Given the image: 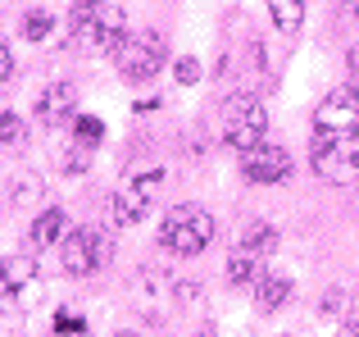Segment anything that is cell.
Here are the masks:
<instances>
[{"label": "cell", "mask_w": 359, "mask_h": 337, "mask_svg": "<svg viewBox=\"0 0 359 337\" xmlns=\"http://www.w3.org/2000/svg\"><path fill=\"white\" fill-rule=\"evenodd\" d=\"M164 60H168V46H164V32H155V27H137V32H128L123 46L114 51V64H118V73L128 82L155 78V73L164 69Z\"/></svg>", "instance_id": "3"}, {"label": "cell", "mask_w": 359, "mask_h": 337, "mask_svg": "<svg viewBox=\"0 0 359 337\" xmlns=\"http://www.w3.org/2000/svg\"><path fill=\"white\" fill-rule=\"evenodd\" d=\"M291 301V278L287 274H273V269H264L259 283H255V305H259L264 315L282 310V305Z\"/></svg>", "instance_id": "12"}, {"label": "cell", "mask_w": 359, "mask_h": 337, "mask_svg": "<svg viewBox=\"0 0 359 337\" xmlns=\"http://www.w3.org/2000/svg\"><path fill=\"white\" fill-rule=\"evenodd\" d=\"M259 274H264V256H255V251H245V246H237L228 256V278L237 287H245V283L255 287V283H259Z\"/></svg>", "instance_id": "14"}, {"label": "cell", "mask_w": 359, "mask_h": 337, "mask_svg": "<svg viewBox=\"0 0 359 337\" xmlns=\"http://www.w3.org/2000/svg\"><path fill=\"white\" fill-rule=\"evenodd\" d=\"M341 337H359V324H346V329H341Z\"/></svg>", "instance_id": "25"}, {"label": "cell", "mask_w": 359, "mask_h": 337, "mask_svg": "<svg viewBox=\"0 0 359 337\" xmlns=\"http://www.w3.org/2000/svg\"><path fill=\"white\" fill-rule=\"evenodd\" d=\"M173 78L182 82V87H196V82H201V60H196V55H182V60L173 64Z\"/></svg>", "instance_id": "21"}, {"label": "cell", "mask_w": 359, "mask_h": 337, "mask_svg": "<svg viewBox=\"0 0 359 337\" xmlns=\"http://www.w3.org/2000/svg\"><path fill=\"white\" fill-rule=\"evenodd\" d=\"M9 73H14V55H9V46L0 41V82H5Z\"/></svg>", "instance_id": "24"}, {"label": "cell", "mask_w": 359, "mask_h": 337, "mask_svg": "<svg viewBox=\"0 0 359 337\" xmlns=\"http://www.w3.org/2000/svg\"><path fill=\"white\" fill-rule=\"evenodd\" d=\"M100 5L105 0H78L73 5V14H69V41L73 46H91V37H96V14H100Z\"/></svg>", "instance_id": "13"}, {"label": "cell", "mask_w": 359, "mask_h": 337, "mask_svg": "<svg viewBox=\"0 0 359 337\" xmlns=\"http://www.w3.org/2000/svg\"><path fill=\"white\" fill-rule=\"evenodd\" d=\"M201 337H210V333H201Z\"/></svg>", "instance_id": "27"}, {"label": "cell", "mask_w": 359, "mask_h": 337, "mask_svg": "<svg viewBox=\"0 0 359 337\" xmlns=\"http://www.w3.org/2000/svg\"><path fill=\"white\" fill-rule=\"evenodd\" d=\"M60 256H64V269H69L73 278H87V274H96V269L109 260V242L100 237L96 228H69L64 232Z\"/></svg>", "instance_id": "7"}, {"label": "cell", "mask_w": 359, "mask_h": 337, "mask_svg": "<svg viewBox=\"0 0 359 337\" xmlns=\"http://www.w3.org/2000/svg\"><path fill=\"white\" fill-rule=\"evenodd\" d=\"M264 133H269V114H264V105L250 96V91H241L237 100H228V146L232 151H255V146L264 142Z\"/></svg>", "instance_id": "6"}, {"label": "cell", "mask_w": 359, "mask_h": 337, "mask_svg": "<svg viewBox=\"0 0 359 337\" xmlns=\"http://www.w3.org/2000/svg\"><path fill=\"white\" fill-rule=\"evenodd\" d=\"M309 164L323 183L332 187H346L359 178V133H346V137H318L309 142Z\"/></svg>", "instance_id": "2"}, {"label": "cell", "mask_w": 359, "mask_h": 337, "mask_svg": "<svg viewBox=\"0 0 359 337\" xmlns=\"http://www.w3.org/2000/svg\"><path fill=\"white\" fill-rule=\"evenodd\" d=\"M23 133H27V128H23V119H18V114H0V146H18V142H23Z\"/></svg>", "instance_id": "20"}, {"label": "cell", "mask_w": 359, "mask_h": 337, "mask_svg": "<svg viewBox=\"0 0 359 337\" xmlns=\"http://www.w3.org/2000/svg\"><path fill=\"white\" fill-rule=\"evenodd\" d=\"M73 133H78V146H100V137H105V124H100V119H91V114H82L78 124H73Z\"/></svg>", "instance_id": "19"}, {"label": "cell", "mask_w": 359, "mask_h": 337, "mask_svg": "<svg viewBox=\"0 0 359 337\" xmlns=\"http://www.w3.org/2000/svg\"><path fill=\"white\" fill-rule=\"evenodd\" d=\"M314 133L318 137H346V133H359V87H337L323 96L314 114Z\"/></svg>", "instance_id": "8"}, {"label": "cell", "mask_w": 359, "mask_h": 337, "mask_svg": "<svg viewBox=\"0 0 359 337\" xmlns=\"http://www.w3.org/2000/svg\"><path fill=\"white\" fill-rule=\"evenodd\" d=\"M214 232H219V223H214L210 210H201V205H173L164 214V223H159V246L191 260L214 242Z\"/></svg>", "instance_id": "1"}, {"label": "cell", "mask_w": 359, "mask_h": 337, "mask_svg": "<svg viewBox=\"0 0 359 337\" xmlns=\"http://www.w3.org/2000/svg\"><path fill=\"white\" fill-rule=\"evenodd\" d=\"M159 187H164V173H159V168H141V173H132L128 183L114 192V201H109V223L132 228V223L150 210V201L159 196Z\"/></svg>", "instance_id": "4"}, {"label": "cell", "mask_w": 359, "mask_h": 337, "mask_svg": "<svg viewBox=\"0 0 359 337\" xmlns=\"http://www.w3.org/2000/svg\"><path fill=\"white\" fill-rule=\"evenodd\" d=\"M123 37H128V14H123V5H100L96 14V37H91V46L96 51H109L114 55L123 46Z\"/></svg>", "instance_id": "11"}, {"label": "cell", "mask_w": 359, "mask_h": 337, "mask_svg": "<svg viewBox=\"0 0 359 337\" xmlns=\"http://www.w3.org/2000/svg\"><path fill=\"white\" fill-rule=\"evenodd\" d=\"M269 18L282 37L300 32V23H305V0H269Z\"/></svg>", "instance_id": "15"}, {"label": "cell", "mask_w": 359, "mask_h": 337, "mask_svg": "<svg viewBox=\"0 0 359 337\" xmlns=\"http://www.w3.org/2000/svg\"><path fill=\"white\" fill-rule=\"evenodd\" d=\"M9 196H14V205H27V201H36V196H41V178H18V183H14V192H9Z\"/></svg>", "instance_id": "22"}, {"label": "cell", "mask_w": 359, "mask_h": 337, "mask_svg": "<svg viewBox=\"0 0 359 337\" xmlns=\"http://www.w3.org/2000/svg\"><path fill=\"white\" fill-rule=\"evenodd\" d=\"M64 232H69V223H64V210L36 214V223H32V242H36V246H55V242H64Z\"/></svg>", "instance_id": "16"}, {"label": "cell", "mask_w": 359, "mask_h": 337, "mask_svg": "<svg viewBox=\"0 0 359 337\" xmlns=\"http://www.w3.org/2000/svg\"><path fill=\"white\" fill-rule=\"evenodd\" d=\"M41 296V283H36V265L27 256H5L0 260V310L14 315L23 305H32Z\"/></svg>", "instance_id": "5"}, {"label": "cell", "mask_w": 359, "mask_h": 337, "mask_svg": "<svg viewBox=\"0 0 359 337\" xmlns=\"http://www.w3.org/2000/svg\"><path fill=\"white\" fill-rule=\"evenodd\" d=\"M0 114H5V110H0Z\"/></svg>", "instance_id": "28"}, {"label": "cell", "mask_w": 359, "mask_h": 337, "mask_svg": "<svg viewBox=\"0 0 359 337\" xmlns=\"http://www.w3.org/2000/svg\"><path fill=\"white\" fill-rule=\"evenodd\" d=\"M64 164H69L64 173H87V146H82V151H69V155H64Z\"/></svg>", "instance_id": "23"}, {"label": "cell", "mask_w": 359, "mask_h": 337, "mask_svg": "<svg viewBox=\"0 0 359 337\" xmlns=\"http://www.w3.org/2000/svg\"><path fill=\"white\" fill-rule=\"evenodd\" d=\"M73 110H78L73 82H55V87H46V96L36 100V119H41L46 128H60L64 119H73Z\"/></svg>", "instance_id": "10"}, {"label": "cell", "mask_w": 359, "mask_h": 337, "mask_svg": "<svg viewBox=\"0 0 359 337\" xmlns=\"http://www.w3.org/2000/svg\"><path fill=\"white\" fill-rule=\"evenodd\" d=\"M241 173L250 178V183H287L291 178V155L287 146H273V142H259L255 151L241 155Z\"/></svg>", "instance_id": "9"}, {"label": "cell", "mask_w": 359, "mask_h": 337, "mask_svg": "<svg viewBox=\"0 0 359 337\" xmlns=\"http://www.w3.org/2000/svg\"><path fill=\"white\" fill-rule=\"evenodd\" d=\"M118 337H137V333H118Z\"/></svg>", "instance_id": "26"}, {"label": "cell", "mask_w": 359, "mask_h": 337, "mask_svg": "<svg viewBox=\"0 0 359 337\" xmlns=\"http://www.w3.org/2000/svg\"><path fill=\"white\" fill-rule=\"evenodd\" d=\"M18 32H23L27 41H41V37H50V32H55V14H46V9H32V14H23Z\"/></svg>", "instance_id": "18"}, {"label": "cell", "mask_w": 359, "mask_h": 337, "mask_svg": "<svg viewBox=\"0 0 359 337\" xmlns=\"http://www.w3.org/2000/svg\"><path fill=\"white\" fill-rule=\"evenodd\" d=\"M278 228H273V223H250V228L241 232V246L245 251H255V256H273V251H278Z\"/></svg>", "instance_id": "17"}]
</instances>
